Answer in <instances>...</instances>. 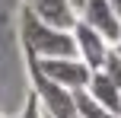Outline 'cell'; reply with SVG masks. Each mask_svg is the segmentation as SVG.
<instances>
[{
	"mask_svg": "<svg viewBox=\"0 0 121 118\" xmlns=\"http://www.w3.org/2000/svg\"><path fill=\"white\" fill-rule=\"evenodd\" d=\"M19 35H22V51L35 54L38 61H51V57H80L73 29H57V26L38 19L35 13L26 10V6H22Z\"/></svg>",
	"mask_w": 121,
	"mask_h": 118,
	"instance_id": "1",
	"label": "cell"
},
{
	"mask_svg": "<svg viewBox=\"0 0 121 118\" xmlns=\"http://www.w3.org/2000/svg\"><path fill=\"white\" fill-rule=\"evenodd\" d=\"M26 70H29L32 93L38 96L45 115H51V118H77V99H73V93L51 80V77L38 67V57L29 54V51H26Z\"/></svg>",
	"mask_w": 121,
	"mask_h": 118,
	"instance_id": "2",
	"label": "cell"
},
{
	"mask_svg": "<svg viewBox=\"0 0 121 118\" xmlns=\"http://www.w3.org/2000/svg\"><path fill=\"white\" fill-rule=\"evenodd\" d=\"M38 67H42L54 83H60L64 89H70V93L86 89L89 80H92V70L86 67L80 57H51V61H38Z\"/></svg>",
	"mask_w": 121,
	"mask_h": 118,
	"instance_id": "3",
	"label": "cell"
},
{
	"mask_svg": "<svg viewBox=\"0 0 121 118\" xmlns=\"http://www.w3.org/2000/svg\"><path fill=\"white\" fill-rule=\"evenodd\" d=\"M73 38H77V51H80V61L86 64V67L96 74V70H102L105 57H108V51L115 48V45H108V38L99 35L92 26H86L83 19H80L77 26H73Z\"/></svg>",
	"mask_w": 121,
	"mask_h": 118,
	"instance_id": "4",
	"label": "cell"
},
{
	"mask_svg": "<svg viewBox=\"0 0 121 118\" xmlns=\"http://www.w3.org/2000/svg\"><path fill=\"white\" fill-rule=\"evenodd\" d=\"M80 19H83L86 26H92L99 35H105L108 45H121V19H118V13L112 10L108 0H86Z\"/></svg>",
	"mask_w": 121,
	"mask_h": 118,
	"instance_id": "5",
	"label": "cell"
},
{
	"mask_svg": "<svg viewBox=\"0 0 121 118\" xmlns=\"http://www.w3.org/2000/svg\"><path fill=\"white\" fill-rule=\"evenodd\" d=\"M26 10H32L38 19L57 26V29H73L80 22V16L70 10L67 0H26Z\"/></svg>",
	"mask_w": 121,
	"mask_h": 118,
	"instance_id": "6",
	"label": "cell"
},
{
	"mask_svg": "<svg viewBox=\"0 0 121 118\" xmlns=\"http://www.w3.org/2000/svg\"><path fill=\"white\" fill-rule=\"evenodd\" d=\"M86 93H89L102 109H108V112L121 115V86H115V83H112V77H105L102 70H96V74H92Z\"/></svg>",
	"mask_w": 121,
	"mask_h": 118,
	"instance_id": "7",
	"label": "cell"
},
{
	"mask_svg": "<svg viewBox=\"0 0 121 118\" xmlns=\"http://www.w3.org/2000/svg\"><path fill=\"white\" fill-rule=\"evenodd\" d=\"M73 99H77V118H121V115H115V112H108V109H102L86 89L73 93Z\"/></svg>",
	"mask_w": 121,
	"mask_h": 118,
	"instance_id": "8",
	"label": "cell"
},
{
	"mask_svg": "<svg viewBox=\"0 0 121 118\" xmlns=\"http://www.w3.org/2000/svg\"><path fill=\"white\" fill-rule=\"evenodd\" d=\"M102 74H105V77H112V83H115V86H121V54H118L115 48H112V51H108V57H105Z\"/></svg>",
	"mask_w": 121,
	"mask_h": 118,
	"instance_id": "9",
	"label": "cell"
},
{
	"mask_svg": "<svg viewBox=\"0 0 121 118\" xmlns=\"http://www.w3.org/2000/svg\"><path fill=\"white\" fill-rule=\"evenodd\" d=\"M19 118H45L42 102H38V96H35V93L26 96V105H22V112H19Z\"/></svg>",
	"mask_w": 121,
	"mask_h": 118,
	"instance_id": "10",
	"label": "cell"
},
{
	"mask_svg": "<svg viewBox=\"0 0 121 118\" xmlns=\"http://www.w3.org/2000/svg\"><path fill=\"white\" fill-rule=\"evenodd\" d=\"M67 3H70V10L80 16V13H83V6H86V0H67Z\"/></svg>",
	"mask_w": 121,
	"mask_h": 118,
	"instance_id": "11",
	"label": "cell"
},
{
	"mask_svg": "<svg viewBox=\"0 0 121 118\" xmlns=\"http://www.w3.org/2000/svg\"><path fill=\"white\" fill-rule=\"evenodd\" d=\"M108 3H112V10H115V13H118V19H121V0H108Z\"/></svg>",
	"mask_w": 121,
	"mask_h": 118,
	"instance_id": "12",
	"label": "cell"
},
{
	"mask_svg": "<svg viewBox=\"0 0 121 118\" xmlns=\"http://www.w3.org/2000/svg\"><path fill=\"white\" fill-rule=\"evenodd\" d=\"M115 51H118V54H121V45H115Z\"/></svg>",
	"mask_w": 121,
	"mask_h": 118,
	"instance_id": "13",
	"label": "cell"
},
{
	"mask_svg": "<svg viewBox=\"0 0 121 118\" xmlns=\"http://www.w3.org/2000/svg\"><path fill=\"white\" fill-rule=\"evenodd\" d=\"M45 118H51V115H45Z\"/></svg>",
	"mask_w": 121,
	"mask_h": 118,
	"instance_id": "14",
	"label": "cell"
}]
</instances>
